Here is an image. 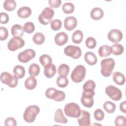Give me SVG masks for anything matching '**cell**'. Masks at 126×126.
Masks as SVG:
<instances>
[{
	"label": "cell",
	"instance_id": "6da1fadb",
	"mask_svg": "<svg viewBox=\"0 0 126 126\" xmlns=\"http://www.w3.org/2000/svg\"><path fill=\"white\" fill-rule=\"evenodd\" d=\"M115 64V61L112 58H107L101 60L100 72L102 76L105 77L110 76L112 73Z\"/></svg>",
	"mask_w": 126,
	"mask_h": 126
},
{
	"label": "cell",
	"instance_id": "7a4b0ae2",
	"mask_svg": "<svg viewBox=\"0 0 126 126\" xmlns=\"http://www.w3.org/2000/svg\"><path fill=\"white\" fill-rule=\"evenodd\" d=\"M40 112V108L37 105H33L28 106L24 113V120L28 123L34 121L36 117Z\"/></svg>",
	"mask_w": 126,
	"mask_h": 126
},
{
	"label": "cell",
	"instance_id": "3957f363",
	"mask_svg": "<svg viewBox=\"0 0 126 126\" xmlns=\"http://www.w3.org/2000/svg\"><path fill=\"white\" fill-rule=\"evenodd\" d=\"M86 72V68L84 65L81 64L77 65L71 73V80L77 83L82 82L85 77Z\"/></svg>",
	"mask_w": 126,
	"mask_h": 126
},
{
	"label": "cell",
	"instance_id": "277c9868",
	"mask_svg": "<svg viewBox=\"0 0 126 126\" xmlns=\"http://www.w3.org/2000/svg\"><path fill=\"white\" fill-rule=\"evenodd\" d=\"M64 111L65 115L67 117L78 118L81 114V110L77 103L71 102L65 104L64 107Z\"/></svg>",
	"mask_w": 126,
	"mask_h": 126
},
{
	"label": "cell",
	"instance_id": "5b68a950",
	"mask_svg": "<svg viewBox=\"0 0 126 126\" xmlns=\"http://www.w3.org/2000/svg\"><path fill=\"white\" fill-rule=\"evenodd\" d=\"M54 15V10L51 7H46L38 16V21L42 25H48L51 23Z\"/></svg>",
	"mask_w": 126,
	"mask_h": 126
},
{
	"label": "cell",
	"instance_id": "8992f818",
	"mask_svg": "<svg viewBox=\"0 0 126 126\" xmlns=\"http://www.w3.org/2000/svg\"><path fill=\"white\" fill-rule=\"evenodd\" d=\"M45 95L49 99L60 102L63 100L65 97V93L54 88H49L46 90Z\"/></svg>",
	"mask_w": 126,
	"mask_h": 126
},
{
	"label": "cell",
	"instance_id": "52a82bcc",
	"mask_svg": "<svg viewBox=\"0 0 126 126\" xmlns=\"http://www.w3.org/2000/svg\"><path fill=\"white\" fill-rule=\"evenodd\" d=\"M1 82L10 88L16 87L18 83V78L15 76L12 75L8 72H3L0 75Z\"/></svg>",
	"mask_w": 126,
	"mask_h": 126
},
{
	"label": "cell",
	"instance_id": "ba28073f",
	"mask_svg": "<svg viewBox=\"0 0 126 126\" xmlns=\"http://www.w3.org/2000/svg\"><path fill=\"white\" fill-rule=\"evenodd\" d=\"M106 94L112 100L119 101L122 97V93L118 88L113 85H109L105 88Z\"/></svg>",
	"mask_w": 126,
	"mask_h": 126
},
{
	"label": "cell",
	"instance_id": "9c48e42d",
	"mask_svg": "<svg viewBox=\"0 0 126 126\" xmlns=\"http://www.w3.org/2000/svg\"><path fill=\"white\" fill-rule=\"evenodd\" d=\"M63 51L65 55L74 59H78L82 54L81 48L78 46L72 45H69L65 47Z\"/></svg>",
	"mask_w": 126,
	"mask_h": 126
},
{
	"label": "cell",
	"instance_id": "30bf717a",
	"mask_svg": "<svg viewBox=\"0 0 126 126\" xmlns=\"http://www.w3.org/2000/svg\"><path fill=\"white\" fill-rule=\"evenodd\" d=\"M24 40L21 37H13L8 42L7 47L11 51H15L19 48H22L25 45Z\"/></svg>",
	"mask_w": 126,
	"mask_h": 126
},
{
	"label": "cell",
	"instance_id": "8fae6325",
	"mask_svg": "<svg viewBox=\"0 0 126 126\" xmlns=\"http://www.w3.org/2000/svg\"><path fill=\"white\" fill-rule=\"evenodd\" d=\"M36 53L34 50L32 49H27L19 53L18 55V59L21 63H26L33 59Z\"/></svg>",
	"mask_w": 126,
	"mask_h": 126
},
{
	"label": "cell",
	"instance_id": "7c38bea8",
	"mask_svg": "<svg viewBox=\"0 0 126 126\" xmlns=\"http://www.w3.org/2000/svg\"><path fill=\"white\" fill-rule=\"evenodd\" d=\"M95 93H90L83 92L81 97V102L82 104L87 108H91L94 105L93 96Z\"/></svg>",
	"mask_w": 126,
	"mask_h": 126
},
{
	"label": "cell",
	"instance_id": "4fadbf2b",
	"mask_svg": "<svg viewBox=\"0 0 126 126\" xmlns=\"http://www.w3.org/2000/svg\"><path fill=\"white\" fill-rule=\"evenodd\" d=\"M77 122L80 126H89L91 125L90 114L89 112L81 110L80 116L77 118Z\"/></svg>",
	"mask_w": 126,
	"mask_h": 126
},
{
	"label": "cell",
	"instance_id": "5bb4252c",
	"mask_svg": "<svg viewBox=\"0 0 126 126\" xmlns=\"http://www.w3.org/2000/svg\"><path fill=\"white\" fill-rule=\"evenodd\" d=\"M123 37V33L118 29H112L110 30L107 35L108 40L113 43L119 42L122 39Z\"/></svg>",
	"mask_w": 126,
	"mask_h": 126
},
{
	"label": "cell",
	"instance_id": "9a60e30c",
	"mask_svg": "<svg viewBox=\"0 0 126 126\" xmlns=\"http://www.w3.org/2000/svg\"><path fill=\"white\" fill-rule=\"evenodd\" d=\"M77 25V20L75 17H67L64 20V27L65 29L67 31H72L76 27Z\"/></svg>",
	"mask_w": 126,
	"mask_h": 126
},
{
	"label": "cell",
	"instance_id": "2e32d148",
	"mask_svg": "<svg viewBox=\"0 0 126 126\" xmlns=\"http://www.w3.org/2000/svg\"><path fill=\"white\" fill-rule=\"evenodd\" d=\"M68 37L67 34L64 32H60L58 33L54 37L55 43L59 46H63L64 45L67 41Z\"/></svg>",
	"mask_w": 126,
	"mask_h": 126
},
{
	"label": "cell",
	"instance_id": "e0dca14e",
	"mask_svg": "<svg viewBox=\"0 0 126 126\" xmlns=\"http://www.w3.org/2000/svg\"><path fill=\"white\" fill-rule=\"evenodd\" d=\"M54 121L56 123L66 124L68 122V120L65 118L63 114L62 109H57L54 114Z\"/></svg>",
	"mask_w": 126,
	"mask_h": 126
},
{
	"label": "cell",
	"instance_id": "ac0fdd59",
	"mask_svg": "<svg viewBox=\"0 0 126 126\" xmlns=\"http://www.w3.org/2000/svg\"><path fill=\"white\" fill-rule=\"evenodd\" d=\"M56 67L53 63L47 65L44 68V74L48 78L53 77L56 73Z\"/></svg>",
	"mask_w": 126,
	"mask_h": 126
},
{
	"label": "cell",
	"instance_id": "d6986e66",
	"mask_svg": "<svg viewBox=\"0 0 126 126\" xmlns=\"http://www.w3.org/2000/svg\"><path fill=\"white\" fill-rule=\"evenodd\" d=\"M113 81L117 85H123L126 82V78L123 74L119 71L115 72L112 75Z\"/></svg>",
	"mask_w": 126,
	"mask_h": 126
},
{
	"label": "cell",
	"instance_id": "ffe728a7",
	"mask_svg": "<svg viewBox=\"0 0 126 126\" xmlns=\"http://www.w3.org/2000/svg\"><path fill=\"white\" fill-rule=\"evenodd\" d=\"M23 28L19 24L14 25L11 29L12 35L13 37H21L24 34Z\"/></svg>",
	"mask_w": 126,
	"mask_h": 126
},
{
	"label": "cell",
	"instance_id": "44dd1931",
	"mask_svg": "<svg viewBox=\"0 0 126 126\" xmlns=\"http://www.w3.org/2000/svg\"><path fill=\"white\" fill-rule=\"evenodd\" d=\"M84 59L85 62L90 65H94L97 63V59L95 55L91 52H87L85 54Z\"/></svg>",
	"mask_w": 126,
	"mask_h": 126
},
{
	"label": "cell",
	"instance_id": "7402d4cb",
	"mask_svg": "<svg viewBox=\"0 0 126 126\" xmlns=\"http://www.w3.org/2000/svg\"><path fill=\"white\" fill-rule=\"evenodd\" d=\"M104 12L103 10L99 7H94L91 11L90 15L91 18L94 20H98L103 16Z\"/></svg>",
	"mask_w": 126,
	"mask_h": 126
},
{
	"label": "cell",
	"instance_id": "603a6c76",
	"mask_svg": "<svg viewBox=\"0 0 126 126\" xmlns=\"http://www.w3.org/2000/svg\"><path fill=\"white\" fill-rule=\"evenodd\" d=\"M17 13L20 18H27L31 15L32 10L29 7L22 6L18 10Z\"/></svg>",
	"mask_w": 126,
	"mask_h": 126
},
{
	"label": "cell",
	"instance_id": "cb8c5ba5",
	"mask_svg": "<svg viewBox=\"0 0 126 126\" xmlns=\"http://www.w3.org/2000/svg\"><path fill=\"white\" fill-rule=\"evenodd\" d=\"M98 54L101 57H106L111 54V47L108 45H101L98 49Z\"/></svg>",
	"mask_w": 126,
	"mask_h": 126
},
{
	"label": "cell",
	"instance_id": "d4e9b609",
	"mask_svg": "<svg viewBox=\"0 0 126 126\" xmlns=\"http://www.w3.org/2000/svg\"><path fill=\"white\" fill-rule=\"evenodd\" d=\"M37 85V80L33 76H30L25 81V86L26 89L32 90L34 89Z\"/></svg>",
	"mask_w": 126,
	"mask_h": 126
},
{
	"label": "cell",
	"instance_id": "484cf974",
	"mask_svg": "<svg viewBox=\"0 0 126 126\" xmlns=\"http://www.w3.org/2000/svg\"><path fill=\"white\" fill-rule=\"evenodd\" d=\"M72 41L75 44L80 43L83 39V32L79 30L75 31L71 37Z\"/></svg>",
	"mask_w": 126,
	"mask_h": 126
},
{
	"label": "cell",
	"instance_id": "4316f807",
	"mask_svg": "<svg viewBox=\"0 0 126 126\" xmlns=\"http://www.w3.org/2000/svg\"><path fill=\"white\" fill-rule=\"evenodd\" d=\"M95 88V84L92 80L87 81L83 86V92L87 93H94V90Z\"/></svg>",
	"mask_w": 126,
	"mask_h": 126
},
{
	"label": "cell",
	"instance_id": "83f0119b",
	"mask_svg": "<svg viewBox=\"0 0 126 126\" xmlns=\"http://www.w3.org/2000/svg\"><path fill=\"white\" fill-rule=\"evenodd\" d=\"M13 74L17 78H22L25 75V69L22 65H17L13 68Z\"/></svg>",
	"mask_w": 126,
	"mask_h": 126
},
{
	"label": "cell",
	"instance_id": "f1b7e54d",
	"mask_svg": "<svg viewBox=\"0 0 126 126\" xmlns=\"http://www.w3.org/2000/svg\"><path fill=\"white\" fill-rule=\"evenodd\" d=\"M110 47L111 49V53L114 55H120L123 54L124 51L123 46L120 44H114Z\"/></svg>",
	"mask_w": 126,
	"mask_h": 126
},
{
	"label": "cell",
	"instance_id": "f546056e",
	"mask_svg": "<svg viewBox=\"0 0 126 126\" xmlns=\"http://www.w3.org/2000/svg\"><path fill=\"white\" fill-rule=\"evenodd\" d=\"M58 73L61 76L66 77L69 73V67L66 64H61L58 67Z\"/></svg>",
	"mask_w": 126,
	"mask_h": 126
},
{
	"label": "cell",
	"instance_id": "4dcf8cb0",
	"mask_svg": "<svg viewBox=\"0 0 126 126\" xmlns=\"http://www.w3.org/2000/svg\"><path fill=\"white\" fill-rule=\"evenodd\" d=\"M29 73L31 76H37L40 72L39 66L36 63L31 64L29 67Z\"/></svg>",
	"mask_w": 126,
	"mask_h": 126
},
{
	"label": "cell",
	"instance_id": "1f68e13d",
	"mask_svg": "<svg viewBox=\"0 0 126 126\" xmlns=\"http://www.w3.org/2000/svg\"><path fill=\"white\" fill-rule=\"evenodd\" d=\"M3 8L7 11L14 10L16 7V2L14 0H5L3 4Z\"/></svg>",
	"mask_w": 126,
	"mask_h": 126
},
{
	"label": "cell",
	"instance_id": "d6a6232c",
	"mask_svg": "<svg viewBox=\"0 0 126 126\" xmlns=\"http://www.w3.org/2000/svg\"><path fill=\"white\" fill-rule=\"evenodd\" d=\"M45 38L44 35L41 32H36L35 33L33 37L32 40L33 42L37 45H41L44 43Z\"/></svg>",
	"mask_w": 126,
	"mask_h": 126
},
{
	"label": "cell",
	"instance_id": "836d02e7",
	"mask_svg": "<svg viewBox=\"0 0 126 126\" xmlns=\"http://www.w3.org/2000/svg\"><path fill=\"white\" fill-rule=\"evenodd\" d=\"M103 107L104 109L108 113H113L114 112L116 107L115 104L110 101H105L103 103Z\"/></svg>",
	"mask_w": 126,
	"mask_h": 126
},
{
	"label": "cell",
	"instance_id": "e575fe53",
	"mask_svg": "<svg viewBox=\"0 0 126 126\" xmlns=\"http://www.w3.org/2000/svg\"><path fill=\"white\" fill-rule=\"evenodd\" d=\"M39 62L45 67V66L52 63V59L51 57L47 54H43L39 57Z\"/></svg>",
	"mask_w": 126,
	"mask_h": 126
},
{
	"label": "cell",
	"instance_id": "d590c367",
	"mask_svg": "<svg viewBox=\"0 0 126 126\" xmlns=\"http://www.w3.org/2000/svg\"><path fill=\"white\" fill-rule=\"evenodd\" d=\"M62 10L64 13H72L74 10V5L71 2H65L62 6Z\"/></svg>",
	"mask_w": 126,
	"mask_h": 126
},
{
	"label": "cell",
	"instance_id": "8d00e7d4",
	"mask_svg": "<svg viewBox=\"0 0 126 126\" xmlns=\"http://www.w3.org/2000/svg\"><path fill=\"white\" fill-rule=\"evenodd\" d=\"M57 85L60 88H65L68 84V80L66 77L59 76L56 80Z\"/></svg>",
	"mask_w": 126,
	"mask_h": 126
},
{
	"label": "cell",
	"instance_id": "74e56055",
	"mask_svg": "<svg viewBox=\"0 0 126 126\" xmlns=\"http://www.w3.org/2000/svg\"><path fill=\"white\" fill-rule=\"evenodd\" d=\"M23 30L25 32L28 33H32L35 30V26L32 22H26L23 26Z\"/></svg>",
	"mask_w": 126,
	"mask_h": 126
},
{
	"label": "cell",
	"instance_id": "f35d334b",
	"mask_svg": "<svg viewBox=\"0 0 126 126\" xmlns=\"http://www.w3.org/2000/svg\"><path fill=\"white\" fill-rule=\"evenodd\" d=\"M62 21L59 19H55L52 21L50 23L51 28L55 31H57L60 30L62 27Z\"/></svg>",
	"mask_w": 126,
	"mask_h": 126
},
{
	"label": "cell",
	"instance_id": "ab89813d",
	"mask_svg": "<svg viewBox=\"0 0 126 126\" xmlns=\"http://www.w3.org/2000/svg\"><path fill=\"white\" fill-rule=\"evenodd\" d=\"M85 44L88 48L94 49L96 45V41L94 37H89L85 41Z\"/></svg>",
	"mask_w": 126,
	"mask_h": 126
},
{
	"label": "cell",
	"instance_id": "60d3db41",
	"mask_svg": "<svg viewBox=\"0 0 126 126\" xmlns=\"http://www.w3.org/2000/svg\"><path fill=\"white\" fill-rule=\"evenodd\" d=\"M115 125L116 126H125L126 125V117L122 115L117 116L115 120Z\"/></svg>",
	"mask_w": 126,
	"mask_h": 126
},
{
	"label": "cell",
	"instance_id": "b9f144b4",
	"mask_svg": "<svg viewBox=\"0 0 126 126\" xmlns=\"http://www.w3.org/2000/svg\"><path fill=\"white\" fill-rule=\"evenodd\" d=\"M95 119L98 121H102L104 118V113L101 109H96L94 113Z\"/></svg>",
	"mask_w": 126,
	"mask_h": 126
},
{
	"label": "cell",
	"instance_id": "7bdbcfd3",
	"mask_svg": "<svg viewBox=\"0 0 126 126\" xmlns=\"http://www.w3.org/2000/svg\"><path fill=\"white\" fill-rule=\"evenodd\" d=\"M8 36V32L5 27H0V39L1 41L5 40Z\"/></svg>",
	"mask_w": 126,
	"mask_h": 126
},
{
	"label": "cell",
	"instance_id": "ee69618b",
	"mask_svg": "<svg viewBox=\"0 0 126 126\" xmlns=\"http://www.w3.org/2000/svg\"><path fill=\"white\" fill-rule=\"evenodd\" d=\"M5 126H17V121L13 117H8L4 121Z\"/></svg>",
	"mask_w": 126,
	"mask_h": 126
},
{
	"label": "cell",
	"instance_id": "f6af8a7d",
	"mask_svg": "<svg viewBox=\"0 0 126 126\" xmlns=\"http://www.w3.org/2000/svg\"><path fill=\"white\" fill-rule=\"evenodd\" d=\"M48 3L51 7L56 8L61 6L62 1L61 0H49Z\"/></svg>",
	"mask_w": 126,
	"mask_h": 126
},
{
	"label": "cell",
	"instance_id": "bcb514c9",
	"mask_svg": "<svg viewBox=\"0 0 126 126\" xmlns=\"http://www.w3.org/2000/svg\"><path fill=\"white\" fill-rule=\"evenodd\" d=\"M0 23L2 24H5L9 21V16L5 12H1L0 14Z\"/></svg>",
	"mask_w": 126,
	"mask_h": 126
},
{
	"label": "cell",
	"instance_id": "7dc6e473",
	"mask_svg": "<svg viewBox=\"0 0 126 126\" xmlns=\"http://www.w3.org/2000/svg\"><path fill=\"white\" fill-rule=\"evenodd\" d=\"M120 109L121 112L124 113H126V101H124L121 103L120 105Z\"/></svg>",
	"mask_w": 126,
	"mask_h": 126
}]
</instances>
